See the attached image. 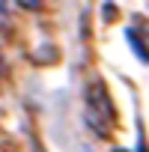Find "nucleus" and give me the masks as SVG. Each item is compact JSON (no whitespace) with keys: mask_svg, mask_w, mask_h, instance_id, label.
Segmentation results:
<instances>
[{"mask_svg":"<svg viewBox=\"0 0 149 152\" xmlns=\"http://www.w3.org/2000/svg\"><path fill=\"white\" fill-rule=\"evenodd\" d=\"M116 152H128V149H116Z\"/></svg>","mask_w":149,"mask_h":152,"instance_id":"nucleus-3","label":"nucleus"},{"mask_svg":"<svg viewBox=\"0 0 149 152\" xmlns=\"http://www.w3.org/2000/svg\"><path fill=\"white\" fill-rule=\"evenodd\" d=\"M0 75H3V51H0Z\"/></svg>","mask_w":149,"mask_h":152,"instance_id":"nucleus-2","label":"nucleus"},{"mask_svg":"<svg viewBox=\"0 0 149 152\" xmlns=\"http://www.w3.org/2000/svg\"><path fill=\"white\" fill-rule=\"evenodd\" d=\"M87 122L93 125V131L99 137H107L110 134L113 107H110V96H107V90H104L102 81H93L87 87Z\"/></svg>","mask_w":149,"mask_h":152,"instance_id":"nucleus-1","label":"nucleus"}]
</instances>
